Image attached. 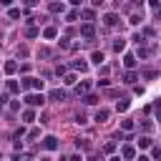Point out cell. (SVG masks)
Here are the masks:
<instances>
[{"label": "cell", "mask_w": 161, "mask_h": 161, "mask_svg": "<svg viewBox=\"0 0 161 161\" xmlns=\"http://www.w3.org/2000/svg\"><path fill=\"white\" fill-rule=\"evenodd\" d=\"M86 103H88V106H93V103H98V96H93V93H91V96H86Z\"/></svg>", "instance_id": "e0dca14e"}, {"label": "cell", "mask_w": 161, "mask_h": 161, "mask_svg": "<svg viewBox=\"0 0 161 161\" xmlns=\"http://www.w3.org/2000/svg\"><path fill=\"white\" fill-rule=\"evenodd\" d=\"M76 91H78V93H86V91H88V83H80V86H78Z\"/></svg>", "instance_id": "cb8c5ba5"}, {"label": "cell", "mask_w": 161, "mask_h": 161, "mask_svg": "<svg viewBox=\"0 0 161 161\" xmlns=\"http://www.w3.org/2000/svg\"><path fill=\"white\" fill-rule=\"evenodd\" d=\"M133 3H136V5H144V0H133Z\"/></svg>", "instance_id": "f546056e"}, {"label": "cell", "mask_w": 161, "mask_h": 161, "mask_svg": "<svg viewBox=\"0 0 161 161\" xmlns=\"http://www.w3.org/2000/svg\"><path fill=\"white\" fill-rule=\"evenodd\" d=\"M48 98H50V101H63V98H66V93L55 88V91H50V93H48Z\"/></svg>", "instance_id": "277c9868"}, {"label": "cell", "mask_w": 161, "mask_h": 161, "mask_svg": "<svg viewBox=\"0 0 161 161\" xmlns=\"http://www.w3.org/2000/svg\"><path fill=\"white\" fill-rule=\"evenodd\" d=\"M63 83H66V86H73V83H76V76H73V73H68V76L63 78Z\"/></svg>", "instance_id": "4fadbf2b"}, {"label": "cell", "mask_w": 161, "mask_h": 161, "mask_svg": "<svg viewBox=\"0 0 161 161\" xmlns=\"http://www.w3.org/2000/svg\"><path fill=\"white\" fill-rule=\"evenodd\" d=\"M103 20H106V25H116V23H118V18H116V13H108V15L103 18Z\"/></svg>", "instance_id": "52a82bcc"}, {"label": "cell", "mask_w": 161, "mask_h": 161, "mask_svg": "<svg viewBox=\"0 0 161 161\" xmlns=\"http://www.w3.org/2000/svg\"><path fill=\"white\" fill-rule=\"evenodd\" d=\"M116 108H118V111H128V101H118Z\"/></svg>", "instance_id": "ffe728a7"}, {"label": "cell", "mask_w": 161, "mask_h": 161, "mask_svg": "<svg viewBox=\"0 0 161 161\" xmlns=\"http://www.w3.org/2000/svg\"><path fill=\"white\" fill-rule=\"evenodd\" d=\"M43 149H48V151L58 149V138H55V136H46V138H43Z\"/></svg>", "instance_id": "7a4b0ae2"}, {"label": "cell", "mask_w": 161, "mask_h": 161, "mask_svg": "<svg viewBox=\"0 0 161 161\" xmlns=\"http://www.w3.org/2000/svg\"><path fill=\"white\" fill-rule=\"evenodd\" d=\"M0 161H3V159H0Z\"/></svg>", "instance_id": "836d02e7"}, {"label": "cell", "mask_w": 161, "mask_h": 161, "mask_svg": "<svg viewBox=\"0 0 161 161\" xmlns=\"http://www.w3.org/2000/svg\"><path fill=\"white\" fill-rule=\"evenodd\" d=\"M138 55H141V58H149L151 50H149V48H138Z\"/></svg>", "instance_id": "44dd1931"}, {"label": "cell", "mask_w": 161, "mask_h": 161, "mask_svg": "<svg viewBox=\"0 0 161 161\" xmlns=\"http://www.w3.org/2000/svg\"><path fill=\"white\" fill-rule=\"evenodd\" d=\"M23 118H25V121H33L35 113H33V111H23Z\"/></svg>", "instance_id": "7402d4cb"}, {"label": "cell", "mask_w": 161, "mask_h": 161, "mask_svg": "<svg viewBox=\"0 0 161 161\" xmlns=\"http://www.w3.org/2000/svg\"><path fill=\"white\" fill-rule=\"evenodd\" d=\"M23 3H25V5H35V3H38V0H23Z\"/></svg>", "instance_id": "4316f807"}, {"label": "cell", "mask_w": 161, "mask_h": 161, "mask_svg": "<svg viewBox=\"0 0 161 161\" xmlns=\"http://www.w3.org/2000/svg\"><path fill=\"white\" fill-rule=\"evenodd\" d=\"M113 48H116V50H124V48H126V40H116Z\"/></svg>", "instance_id": "d6986e66"}, {"label": "cell", "mask_w": 161, "mask_h": 161, "mask_svg": "<svg viewBox=\"0 0 161 161\" xmlns=\"http://www.w3.org/2000/svg\"><path fill=\"white\" fill-rule=\"evenodd\" d=\"M91 60H93V63H103V53H98V50H96V53L91 55Z\"/></svg>", "instance_id": "7c38bea8"}, {"label": "cell", "mask_w": 161, "mask_h": 161, "mask_svg": "<svg viewBox=\"0 0 161 161\" xmlns=\"http://www.w3.org/2000/svg\"><path fill=\"white\" fill-rule=\"evenodd\" d=\"M13 3V0H0V5H10Z\"/></svg>", "instance_id": "83f0119b"}, {"label": "cell", "mask_w": 161, "mask_h": 161, "mask_svg": "<svg viewBox=\"0 0 161 161\" xmlns=\"http://www.w3.org/2000/svg\"><path fill=\"white\" fill-rule=\"evenodd\" d=\"M43 35H46V38H55V35H58V30H55V28H46V33H43Z\"/></svg>", "instance_id": "2e32d148"}, {"label": "cell", "mask_w": 161, "mask_h": 161, "mask_svg": "<svg viewBox=\"0 0 161 161\" xmlns=\"http://www.w3.org/2000/svg\"><path fill=\"white\" fill-rule=\"evenodd\" d=\"M136 144H138V149H149V146H151V138H149V136H144V138H138Z\"/></svg>", "instance_id": "5b68a950"}, {"label": "cell", "mask_w": 161, "mask_h": 161, "mask_svg": "<svg viewBox=\"0 0 161 161\" xmlns=\"http://www.w3.org/2000/svg\"><path fill=\"white\" fill-rule=\"evenodd\" d=\"M25 35H28V38H35V35H38V28H33V25L25 28Z\"/></svg>", "instance_id": "9a60e30c"}, {"label": "cell", "mask_w": 161, "mask_h": 161, "mask_svg": "<svg viewBox=\"0 0 161 161\" xmlns=\"http://www.w3.org/2000/svg\"><path fill=\"white\" fill-rule=\"evenodd\" d=\"M91 3H93V5H101V3H106V0H91Z\"/></svg>", "instance_id": "f1b7e54d"}, {"label": "cell", "mask_w": 161, "mask_h": 161, "mask_svg": "<svg viewBox=\"0 0 161 161\" xmlns=\"http://www.w3.org/2000/svg\"><path fill=\"white\" fill-rule=\"evenodd\" d=\"M25 103H28V106H43V103H46V96H43V93H28V96H25Z\"/></svg>", "instance_id": "6da1fadb"}, {"label": "cell", "mask_w": 161, "mask_h": 161, "mask_svg": "<svg viewBox=\"0 0 161 161\" xmlns=\"http://www.w3.org/2000/svg\"><path fill=\"white\" fill-rule=\"evenodd\" d=\"M50 10H53V13H60V10H63V5H58V3H53V5H50Z\"/></svg>", "instance_id": "d4e9b609"}, {"label": "cell", "mask_w": 161, "mask_h": 161, "mask_svg": "<svg viewBox=\"0 0 161 161\" xmlns=\"http://www.w3.org/2000/svg\"><path fill=\"white\" fill-rule=\"evenodd\" d=\"M80 35H83V38H93V35H96L93 25H91V23H88V25H83V28H80Z\"/></svg>", "instance_id": "3957f363"}, {"label": "cell", "mask_w": 161, "mask_h": 161, "mask_svg": "<svg viewBox=\"0 0 161 161\" xmlns=\"http://www.w3.org/2000/svg\"><path fill=\"white\" fill-rule=\"evenodd\" d=\"M159 20H161V10H159Z\"/></svg>", "instance_id": "1f68e13d"}, {"label": "cell", "mask_w": 161, "mask_h": 161, "mask_svg": "<svg viewBox=\"0 0 161 161\" xmlns=\"http://www.w3.org/2000/svg\"><path fill=\"white\" fill-rule=\"evenodd\" d=\"M121 126H124L126 131H131V128H133V121H124V124H121Z\"/></svg>", "instance_id": "603a6c76"}, {"label": "cell", "mask_w": 161, "mask_h": 161, "mask_svg": "<svg viewBox=\"0 0 161 161\" xmlns=\"http://www.w3.org/2000/svg\"><path fill=\"white\" fill-rule=\"evenodd\" d=\"M15 68H18V66L13 63V60H8V63H5V73H15Z\"/></svg>", "instance_id": "5bb4252c"}, {"label": "cell", "mask_w": 161, "mask_h": 161, "mask_svg": "<svg viewBox=\"0 0 161 161\" xmlns=\"http://www.w3.org/2000/svg\"><path fill=\"white\" fill-rule=\"evenodd\" d=\"M124 66H126V68H133V66H136V58H133L131 53H128V55L124 58Z\"/></svg>", "instance_id": "ba28073f"}, {"label": "cell", "mask_w": 161, "mask_h": 161, "mask_svg": "<svg viewBox=\"0 0 161 161\" xmlns=\"http://www.w3.org/2000/svg\"><path fill=\"white\" fill-rule=\"evenodd\" d=\"M133 80H136V73L126 71V73H124V83H133Z\"/></svg>", "instance_id": "8fae6325"}, {"label": "cell", "mask_w": 161, "mask_h": 161, "mask_svg": "<svg viewBox=\"0 0 161 161\" xmlns=\"http://www.w3.org/2000/svg\"><path fill=\"white\" fill-rule=\"evenodd\" d=\"M8 91L10 93H18V83H15V80H8Z\"/></svg>", "instance_id": "ac0fdd59"}, {"label": "cell", "mask_w": 161, "mask_h": 161, "mask_svg": "<svg viewBox=\"0 0 161 161\" xmlns=\"http://www.w3.org/2000/svg\"><path fill=\"white\" fill-rule=\"evenodd\" d=\"M96 121H98V124L108 121V111H106V108H103V111H98V113H96Z\"/></svg>", "instance_id": "8992f818"}, {"label": "cell", "mask_w": 161, "mask_h": 161, "mask_svg": "<svg viewBox=\"0 0 161 161\" xmlns=\"http://www.w3.org/2000/svg\"><path fill=\"white\" fill-rule=\"evenodd\" d=\"M0 38H3V35H0Z\"/></svg>", "instance_id": "d6a6232c"}, {"label": "cell", "mask_w": 161, "mask_h": 161, "mask_svg": "<svg viewBox=\"0 0 161 161\" xmlns=\"http://www.w3.org/2000/svg\"><path fill=\"white\" fill-rule=\"evenodd\" d=\"M40 161H50V159H40Z\"/></svg>", "instance_id": "4dcf8cb0"}, {"label": "cell", "mask_w": 161, "mask_h": 161, "mask_svg": "<svg viewBox=\"0 0 161 161\" xmlns=\"http://www.w3.org/2000/svg\"><path fill=\"white\" fill-rule=\"evenodd\" d=\"M83 18L86 20H93V10H83Z\"/></svg>", "instance_id": "484cf974"}, {"label": "cell", "mask_w": 161, "mask_h": 161, "mask_svg": "<svg viewBox=\"0 0 161 161\" xmlns=\"http://www.w3.org/2000/svg\"><path fill=\"white\" fill-rule=\"evenodd\" d=\"M133 156H136L133 146H124V159H133Z\"/></svg>", "instance_id": "30bf717a"}, {"label": "cell", "mask_w": 161, "mask_h": 161, "mask_svg": "<svg viewBox=\"0 0 161 161\" xmlns=\"http://www.w3.org/2000/svg\"><path fill=\"white\" fill-rule=\"evenodd\" d=\"M73 68H76V71H86L88 63H86V60H73Z\"/></svg>", "instance_id": "9c48e42d"}]
</instances>
